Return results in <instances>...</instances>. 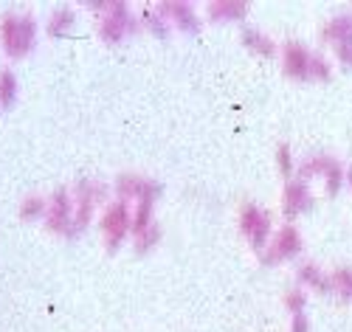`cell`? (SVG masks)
<instances>
[{"label":"cell","instance_id":"obj_16","mask_svg":"<svg viewBox=\"0 0 352 332\" xmlns=\"http://www.w3.org/2000/svg\"><path fill=\"white\" fill-rule=\"evenodd\" d=\"M330 285L341 301H352V267H336L330 274Z\"/></svg>","mask_w":352,"mask_h":332},{"label":"cell","instance_id":"obj_28","mask_svg":"<svg viewBox=\"0 0 352 332\" xmlns=\"http://www.w3.org/2000/svg\"><path fill=\"white\" fill-rule=\"evenodd\" d=\"M290 332H310V318H307L305 313H299V316H293Z\"/></svg>","mask_w":352,"mask_h":332},{"label":"cell","instance_id":"obj_8","mask_svg":"<svg viewBox=\"0 0 352 332\" xmlns=\"http://www.w3.org/2000/svg\"><path fill=\"white\" fill-rule=\"evenodd\" d=\"M321 40L333 48L341 43H352V12H341V14L330 17L321 25Z\"/></svg>","mask_w":352,"mask_h":332},{"label":"cell","instance_id":"obj_9","mask_svg":"<svg viewBox=\"0 0 352 332\" xmlns=\"http://www.w3.org/2000/svg\"><path fill=\"white\" fill-rule=\"evenodd\" d=\"M296 279L302 287H310L316 293H333V285H330V274L321 270L316 262H302L299 270H296Z\"/></svg>","mask_w":352,"mask_h":332},{"label":"cell","instance_id":"obj_20","mask_svg":"<svg viewBox=\"0 0 352 332\" xmlns=\"http://www.w3.org/2000/svg\"><path fill=\"white\" fill-rule=\"evenodd\" d=\"M310 79H316V82H330L333 79V65H330V59L324 54H313Z\"/></svg>","mask_w":352,"mask_h":332},{"label":"cell","instance_id":"obj_24","mask_svg":"<svg viewBox=\"0 0 352 332\" xmlns=\"http://www.w3.org/2000/svg\"><path fill=\"white\" fill-rule=\"evenodd\" d=\"M14 93H17L14 76H12V71H3V74H0V102H3V104H12Z\"/></svg>","mask_w":352,"mask_h":332},{"label":"cell","instance_id":"obj_29","mask_svg":"<svg viewBox=\"0 0 352 332\" xmlns=\"http://www.w3.org/2000/svg\"><path fill=\"white\" fill-rule=\"evenodd\" d=\"M346 189H349V192H352V164H349V166H346Z\"/></svg>","mask_w":352,"mask_h":332},{"label":"cell","instance_id":"obj_25","mask_svg":"<svg viewBox=\"0 0 352 332\" xmlns=\"http://www.w3.org/2000/svg\"><path fill=\"white\" fill-rule=\"evenodd\" d=\"M43 211H45V200H43V197H28V200L23 203V217H25V220L43 214Z\"/></svg>","mask_w":352,"mask_h":332},{"label":"cell","instance_id":"obj_7","mask_svg":"<svg viewBox=\"0 0 352 332\" xmlns=\"http://www.w3.org/2000/svg\"><path fill=\"white\" fill-rule=\"evenodd\" d=\"M130 32V14L124 3H107V20L102 23V37L116 43Z\"/></svg>","mask_w":352,"mask_h":332},{"label":"cell","instance_id":"obj_26","mask_svg":"<svg viewBox=\"0 0 352 332\" xmlns=\"http://www.w3.org/2000/svg\"><path fill=\"white\" fill-rule=\"evenodd\" d=\"M333 54H336V59H338V65H341V68L352 71V43H341V45H336Z\"/></svg>","mask_w":352,"mask_h":332},{"label":"cell","instance_id":"obj_22","mask_svg":"<svg viewBox=\"0 0 352 332\" xmlns=\"http://www.w3.org/2000/svg\"><path fill=\"white\" fill-rule=\"evenodd\" d=\"M74 25V12L71 9H60V12H54L51 23H48V34H65L68 28Z\"/></svg>","mask_w":352,"mask_h":332},{"label":"cell","instance_id":"obj_5","mask_svg":"<svg viewBox=\"0 0 352 332\" xmlns=\"http://www.w3.org/2000/svg\"><path fill=\"white\" fill-rule=\"evenodd\" d=\"M313 208V195L307 189V180H287L282 192V214L285 217H299Z\"/></svg>","mask_w":352,"mask_h":332},{"label":"cell","instance_id":"obj_11","mask_svg":"<svg viewBox=\"0 0 352 332\" xmlns=\"http://www.w3.org/2000/svg\"><path fill=\"white\" fill-rule=\"evenodd\" d=\"M243 45L256 56H265V59L276 56V43L262 32H256V28H243Z\"/></svg>","mask_w":352,"mask_h":332},{"label":"cell","instance_id":"obj_21","mask_svg":"<svg viewBox=\"0 0 352 332\" xmlns=\"http://www.w3.org/2000/svg\"><path fill=\"white\" fill-rule=\"evenodd\" d=\"M276 169L279 175L287 180L293 172H296V161H293V153H290V146L287 144H279L276 146Z\"/></svg>","mask_w":352,"mask_h":332},{"label":"cell","instance_id":"obj_27","mask_svg":"<svg viewBox=\"0 0 352 332\" xmlns=\"http://www.w3.org/2000/svg\"><path fill=\"white\" fill-rule=\"evenodd\" d=\"M158 243V225H150V228H146L144 234H141V239H138V254H144L146 248H150V245H155Z\"/></svg>","mask_w":352,"mask_h":332},{"label":"cell","instance_id":"obj_12","mask_svg":"<svg viewBox=\"0 0 352 332\" xmlns=\"http://www.w3.org/2000/svg\"><path fill=\"white\" fill-rule=\"evenodd\" d=\"M68 214H71V203L65 192H56L48 208V228L51 231H65L68 228Z\"/></svg>","mask_w":352,"mask_h":332},{"label":"cell","instance_id":"obj_19","mask_svg":"<svg viewBox=\"0 0 352 332\" xmlns=\"http://www.w3.org/2000/svg\"><path fill=\"white\" fill-rule=\"evenodd\" d=\"M91 206H94V192L87 189V186H82V189H79V208H76V223H74V228L87 225V220H91Z\"/></svg>","mask_w":352,"mask_h":332},{"label":"cell","instance_id":"obj_13","mask_svg":"<svg viewBox=\"0 0 352 332\" xmlns=\"http://www.w3.org/2000/svg\"><path fill=\"white\" fill-rule=\"evenodd\" d=\"M248 14V3H243V0H214V3H209V17L212 20H243Z\"/></svg>","mask_w":352,"mask_h":332},{"label":"cell","instance_id":"obj_1","mask_svg":"<svg viewBox=\"0 0 352 332\" xmlns=\"http://www.w3.org/2000/svg\"><path fill=\"white\" fill-rule=\"evenodd\" d=\"M240 231H243V236L251 243V248H256V251H265L271 245V239H274L268 211H262L254 203H245L240 208Z\"/></svg>","mask_w":352,"mask_h":332},{"label":"cell","instance_id":"obj_4","mask_svg":"<svg viewBox=\"0 0 352 332\" xmlns=\"http://www.w3.org/2000/svg\"><path fill=\"white\" fill-rule=\"evenodd\" d=\"M310 65H313V51L302 43H285L282 48V68H285V76L296 79V82H305L310 79Z\"/></svg>","mask_w":352,"mask_h":332},{"label":"cell","instance_id":"obj_10","mask_svg":"<svg viewBox=\"0 0 352 332\" xmlns=\"http://www.w3.org/2000/svg\"><path fill=\"white\" fill-rule=\"evenodd\" d=\"M161 12L169 14L175 23L184 28V32H189V34L200 32V20H197V14L192 12L189 3H161Z\"/></svg>","mask_w":352,"mask_h":332},{"label":"cell","instance_id":"obj_17","mask_svg":"<svg viewBox=\"0 0 352 332\" xmlns=\"http://www.w3.org/2000/svg\"><path fill=\"white\" fill-rule=\"evenodd\" d=\"M321 180H324V192L330 195V197H336L344 186H346V166L341 164V161H336L330 169H327V175L324 177H321Z\"/></svg>","mask_w":352,"mask_h":332},{"label":"cell","instance_id":"obj_3","mask_svg":"<svg viewBox=\"0 0 352 332\" xmlns=\"http://www.w3.org/2000/svg\"><path fill=\"white\" fill-rule=\"evenodd\" d=\"M305 243H302V234L299 228H293V225H285L274 234L271 239V245L262 251V265H276V262H285V259H296L302 254Z\"/></svg>","mask_w":352,"mask_h":332},{"label":"cell","instance_id":"obj_14","mask_svg":"<svg viewBox=\"0 0 352 332\" xmlns=\"http://www.w3.org/2000/svg\"><path fill=\"white\" fill-rule=\"evenodd\" d=\"M119 192L122 195H130V197H146L153 192H161L158 184H146V180L135 177V175H122L119 177Z\"/></svg>","mask_w":352,"mask_h":332},{"label":"cell","instance_id":"obj_15","mask_svg":"<svg viewBox=\"0 0 352 332\" xmlns=\"http://www.w3.org/2000/svg\"><path fill=\"white\" fill-rule=\"evenodd\" d=\"M336 161H338V158H333V155H313V158H305L302 166H299V175H302V180H307V177H324L327 169H330Z\"/></svg>","mask_w":352,"mask_h":332},{"label":"cell","instance_id":"obj_23","mask_svg":"<svg viewBox=\"0 0 352 332\" xmlns=\"http://www.w3.org/2000/svg\"><path fill=\"white\" fill-rule=\"evenodd\" d=\"M305 305H307V293H305V287H293V290L285 293V307H287L293 316L305 313Z\"/></svg>","mask_w":352,"mask_h":332},{"label":"cell","instance_id":"obj_2","mask_svg":"<svg viewBox=\"0 0 352 332\" xmlns=\"http://www.w3.org/2000/svg\"><path fill=\"white\" fill-rule=\"evenodd\" d=\"M3 45L9 56H25L34 45V20L6 14L3 17Z\"/></svg>","mask_w":352,"mask_h":332},{"label":"cell","instance_id":"obj_6","mask_svg":"<svg viewBox=\"0 0 352 332\" xmlns=\"http://www.w3.org/2000/svg\"><path fill=\"white\" fill-rule=\"evenodd\" d=\"M102 231H104V239H107V248H110V251L119 248V243L124 239V234L130 231V214H127V206H124V203H113V206L104 211Z\"/></svg>","mask_w":352,"mask_h":332},{"label":"cell","instance_id":"obj_18","mask_svg":"<svg viewBox=\"0 0 352 332\" xmlns=\"http://www.w3.org/2000/svg\"><path fill=\"white\" fill-rule=\"evenodd\" d=\"M158 195H161V192H153V195L141 197V203H138V214H135V223H133V228H135L138 234H144L146 228H150V211H153V200H155Z\"/></svg>","mask_w":352,"mask_h":332}]
</instances>
